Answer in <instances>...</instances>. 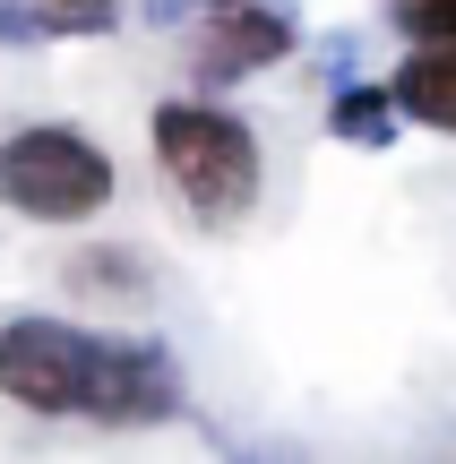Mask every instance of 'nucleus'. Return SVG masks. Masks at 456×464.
I'll return each instance as SVG.
<instances>
[{"mask_svg": "<svg viewBox=\"0 0 456 464\" xmlns=\"http://www.w3.org/2000/svg\"><path fill=\"white\" fill-rule=\"evenodd\" d=\"M155 164H164V189L181 198V216L199 232H241L258 216V189H267V155H258V130L233 112V103H216L199 86V95H172L155 103Z\"/></svg>", "mask_w": 456, "mask_h": 464, "instance_id": "f257e3e1", "label": "nucleus"}, {"mask_svg": "<svg viewBox=\"0 0 456 464\" xmlns=\"http://www.w3.org/2000/svg\"><path fill=\"white\" fill-rule=\"evenodd\" d=\"M121 198V164L103 138L69 130V121H26L0 138V207L26 224H95Z\"/></svg>", "mask_w": 456, "mask_h": 464, "instance_id": "f03ea898", "label": "nucleus"}, {"mask_svg": "<svg viewBox=\"0 0 456 464\" xmlns=\"http://www.w3.org/2000/svg\"><path fill=\"white\" fill-rule=\"evenodd\" d=\"M103 379V335L52 310H9L0 318V396L34 421H86Z\"/></svg>", "mask_w": 456, "mask_h": 464, "instance_id": "7ed1b4c3", "label": "nucleus"}, {"mask_svg": "<svg viewBox=\"0 0 456 464\" xmlns=\"http://www.w3.org/2000/svg\"><path fill=\"white\" fill-rule=\"evenodd\" d=\"M293 44H302L293 9H276V0H216L207 26H199V52H189V78H199L207 95H224V86L276 69Z\"/></svg>", "mask_w": 456, "mask_h": 464, "instance_id": "20e7f679", "label": "nucleus"}, {"mask_svg": "<svg viewBox=\"0 0 456 464\" xmlns=\"http://www.w3.org/2000/svg\"><path fill=\"white\" fill-rule=\"evenodd\" d=\"M181 362H172L155 335H103V379H95V413L103 430H155V421L181 413Z\"/></svg>", "mask_w": 456, "mask_h": 464, "instance_id": "39448f33", "label": "nucleus"}, {"mask_svg": "<svg viewBox=\"0 0 456 464\" xmlns=\"http://www.w3.org/2000/svg\"><path fill=\"white\" fill-rule=\"evenodd\" d=\"M388 95H396V112H405L413 130L456 138V44H413L405 61H396Z\"/></svg>", "mask_w": 456, "mask_h": 464, "instance_id": "423d86ee", "label": "nucleus"}, {"mask_svg": "<svg viewBox=\"0 0 456 464\" xmlns=\"http://www.w3.org/2000/svg\"><path fill=\"white\" fill-rule=\"evenodd\" d=\"M121 0H0L9 44H52V34H112Z\"/></svg>", "mask_w": 456, "mask_h": 464, "instance_id": "0eeeda50", "label": "nucleus"}, {"mask_svg": "<svg viewBox=\"0 0 456 464\" xmlns=\"http://www.w3.org/2000/svg\"><path fill=\"white\" fill-rule=\"evenodd\" d=\"M327 130H336L344 147H396L405 112H396L388 86H336V103H327Z\"/></svg>", "mask_w": 456, "mask_h": 464, "instance_id": "6e6552de", "label": "nucleus"}, {"mask_svg": "<svg viewBox=\"0 0 456 464\" xmlns=\"http://www.w3.org/2000/svg\"><path fill=\"white\" fill-rule=\"evenodd\" d=\"M69 293H86V301H130V293H147V258L138 249H78L69 258Z\"/></svg>", "mask_w": 456, "mask_h": 464, "instance_id": "1a4fd4ad", "label": "nucleus"}, {"mask_svg": "<svg viewBox=\"0 0 456 464\" xmlns=\"http://www.w3.org/2000/svg\"><path fill=\"white\" fill-rule=\"evenodd\" d=\"M388 26L405 44H456V0H388Z\"/></svg>", "mask_w": 456, "mask_h": 464, "instance_id": "9d476101", "label": "nucleus"}, {"mask_svg": "<svg viewBox=\"0 0 456 464\" xmlns=\"http://www.w3.org/2000/svg\"><path fill=\"white\" fill-rule=\"evenodd\" d=\"M207 9H216V0H207Z\"/></svg>", "mask_w": 456, "mask_h": 464, "instance_id": "9b49d317", "label": "nucleus"}]
</instances>
